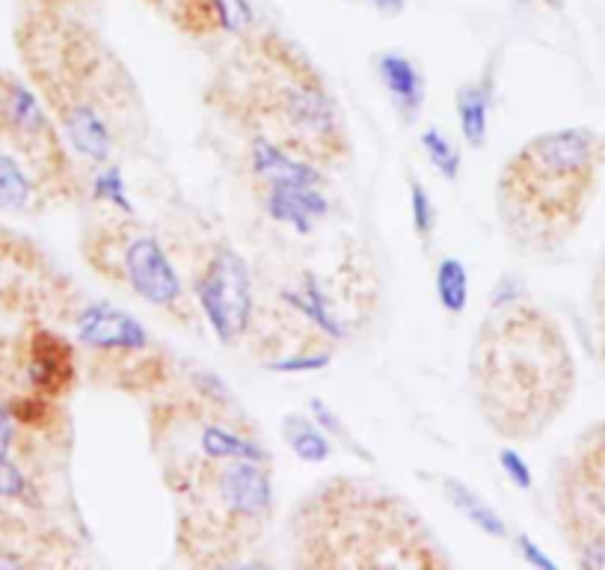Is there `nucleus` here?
<instances>
[{
	"label": "nucleus",
	"mask_w": 605,
	"mask_h": 570,
	"mask_svg": "<svg viewBox=\"0 0 605 570\" xmlns=\"http://www.w3.org/2000/svg\"><path fill=\"white\" fill-rule=\"evenodd\" d=\"M15 42L33 89L84 164H110L140 140L146 116L137 80L96 34L51 12H33Z\"/></svg>",
	"instance_id": "1"
},
{
	"label": "nucleus",
	"mask_w": 605,
	"mask_h": 570,
	"mask_svg": "<svg viewBox=\"0 0 605 570\" xmlns=\"http://www.w3.org/2000/svg\"><path fill=\"white\" fill-rule=\"evenodd\" d=\"M206 104L249 137H268L318 166H342L354 149L324 75L276 34L240 36L206 87Z\"/></svg>",
	"instance_id": "2"
},
{
	"label": "nucleus",
	"mask_w": 605,
	"mask_h": 570,
	"mask_svg": "<svg viewBox=\"0 0 605 570\" xmlns=\"http://www.w3.org/2000/svg\"><path fill=\"white\" fill-rule=\"evenodd\" d=\"M573 386V354L550 312L526 297L490 303L469 351V393L496 437H543L570 405Z\"/></svg>",
	"instance_id": "3"
},
{
	"label": "nucleus",
	"mask_w": 605,
	"mask_h": 570,
	"mask_svg": "<svg viewBox=\"0 0 605 570\" xmlns=\"http://www.w3.org/2000/svg\"><path fill=\"white\" fill-rule=\"evenodd\" d=\"M292 565L306 570H443L452 561L424 520L390 487L326 479L288 517Z\"/></svg>",
	"instance_id": "4"
},
{
	"label": "nucleus",
	"mask_w": 605,
	"mask_h": 570,
	"mask_svg": "<svg viewBox=\"0 0 605 570\" xmlns=\"http://www.w3.org/2000/svg\"><path fill=\"white\" fill-rule=\"evenodd\" d=\"M605 158L591 128H555L510 154L496 182V211L522 252L558 250L579 230Z\"/></svg>",
	"instance_id": "5"
},
{
	"label": "nucleus",
	"mask_w": 605,
	"mask_h": 570,
	"mask_svg": "<svg viewBox=\"0 0 605 570\" xmlns=\"http://www.w3.org/2000/svg\"><path fill=\"white\" fill-rule=\"evenodd\" d=\"M175 499V553L190 568H235L273 523V461H214L163 479Z\"/></svg>",
	"instance_id": "6"
},
{
	"label": "nucleus",
	"mask_w": 605,
	"mask_h": 570,
	"mask_svg": "<svg viewBox=\"0 0 605 570\" xmlns=\"http://www.w3.org/2000/svg\"><path fill=\"white\" fill-rule=\"evenodd\" d=\"M81 173L51 110L22 77L0 69V214L39 218L81 197Z\"/></svg>",
	"instance_id": "7"
},
{
	"label": "nucleus",
	"mask_w": 605,
	"mask_h": 570,
	"mask_svg": "<svg viewBox=\"0 0 605 570\" xmlns=\"http://www.w3.org/2000/svg\"><path fill=\"white\" fill-rule=\"evenodd\" d=\"M84 259L101 280L120 285L146 307L161 312L178 327H196L194 292L170 262L158 235L134 223L131 214L108 220L84 238Z\"/></svg>",
	"instance_id": "8"
},
{
	"label": "nucleus",
	"mask_w": 605,
	"mask_h": 570,
	"mask_svg": "<svg viewBox=\"0 0 605 570\" xmlns=\"http://www.w3.org/2000/svg\"><path fill=\"white\" fill-rule=\"evenodd\" d=\"M77 345L87 354L89 377L131 395H161L175 381V362L140 321L89 300L72 315Z\"/></svg>",
	"instance_id": "9"
},
{
	"label": "nucleus",
	"mask_w": 605,
	"mask_h": 570,
	"mask_svg": "<svg viewBox=\"0 0 605 570\" xmlns=\"http://www.w3.org/2000/svg\"><path fill=\"white\" fill-rule=\"evenodd\" d=\"M194 300L214 330L217 342L238 345L256 321L252 276L238 250L211 244L194 276Z\"/></svg>",
	"instance_id": "10"
},
{
	"label": "nucleus",
	"mask_w": 605,
	"mask_h": 570,
	"mask_svg": "<svg viewBox=\"0 0 605 570\" xmlns=\"http://www.w3.org/2000/svg\"><path fill=\"white\" fill-rule=\"evenodd\" d=\"M24 381L30 393L63 401L77 381L75 345L57 330H33L24 348Z\"/></svg>",
	"instance_id": "11"
},
{
	"label": "nucleus",
	"mask_w": 605,
	"mask_h": 570,
	"mask_svg": "<svg viewBox=\"0 0 605 570\" xmlns=\"http://www.w3.org/2000/svg\"><path fill=\"white\" fill-rule=\"evenodd\" d=\"M264 214L273 223L288 226L297 235L309 232L330 214V199L324 185H302V182H276V185L256 187Z\"/></svg>",
	"instance_id": "12"
},
{
	"label": "nucleus",
	"mask_w": 605,
	"mask_h": 570,
	"mask_svg": "<svg viewBox=\"0 0 605 570\" xmlns=\"http://www.w3.org/2000/svg\"><path fill=\"white\" fill-rule=\"evenodd\" d=\"M175 22L190 36H247L256 30L249 0H178Z\"/></svg>",
	"instance_id": "13"
},
{
	"label": "nucleus",
	"mask_w": 605,
	"mask_h": 570,
	"mask_svg": "<svg viewBox=\"0 0 605 570\" xmlns=\"http://www.w3.org/2000/svg\"><path fill=\"white\" fill-rule=\"evenodd\" d=\"M249 173L259 185L276 182H302V185H326V170L309 158L285 149L268 137H249Z\"/></svg>",
	"instance_id": "14"
},
{
	"label": "nucleus",
	"mask_w": 605,
	"mask_h": 570,
	"mask_svg": "<svg viewBox=\"0 0 605 570\" xmlns=\"http://www.w3.org/2000/svg\"><path fill=\"white\" fill-rule=\"evenodd\" d=\"M374 69H378L380 84L386 89L392 108L398 110L404 125H412L419 120L424 99H428V80H424L419 63L412 57L400 54V51H383L374 60Z\"/></svg>",
	"instance_id": "15"
},
{
	"label": "nucleus",
	"mask_w": 605,
	"mask_h": 570,
	"mask_svg": "<svg viewBox=\"0 0 605 570\" xmlns=\"http://www.w3.org/2000/svg\"><path fill=\"white\" fill-rule=\"evenodd\" d=\"M496 92V72L486 69L484 75L476 80H466L454 92V108H457V122L464 134L466 146L484 149L486 134H490V104Z\"/></svg>",
	"instance_id": "16"
},
{
	"label": "nucleus",
	"mask_w": 605,
	"mask_h": 570,
	"mask_svg": "<svg viewBox=\"0 0 605 570\" xmlns=\"http://www.w3.org/2000/svg\"><path fill=\"white\" fill-rule=\"evenodd\" d=\"M443 494L445 499L460 511V515L478 529V532H484L486 537H496V541H505L510 535L508 523H505V517L498 515L493 505L486 503L484 496L472 491L469 484L460 482V479H454V475H445L443 479Z\"/></svg>",
	"instance_id": "17"
},
{
	"label": "nucleus",
	"mask_w": 605,
	"mask_h": 570,
	"mask_svg": "<svg viewBox=\"0 0 605 570\" xmlns=\"http://www.w3.org/2000/svg\"><path fill=\"white\" fill-rule=\"evenodd\" d=\"M282 437H285V446L306 463H324L333 455V443L321 431V425L302 413L282 417Z\"/></svg>",
	"instance_id": "18"
},
{
	"label": "nucleus",
	"mask_w": 605,
	"mask_h": 570,
	"mask_svg": "<svg viewBox=\"0 0 605 570\" xmlns=\"http://www.w3.org/2000/svg\"><path fill=\"white\" fill-rule=\"evenodd\" d=\"M436 300L448 315H464L466 303H469V274H466L464 262L457 256H445L443 262L436 264Z\"/></svg>",
	"instance_id": "19"
},
{
	"label": "nucleus",
	"mask_w": 605,
	"mask_h": 570,
	"mask_svg": "<svg viewBox=\"0 0 605 570\" xmlns=\"http://www.w3.org/2000/svg\"><path fill=\"white\" fill-rule=\"evenodd\" d=\"M89 197L98 199V202H108L110 209L120 211V214H134V206H131L128 190H125L122 170L113 164V161L92 170V178H89Z\"/></svg>",
	"instance_id": "20"
},
{
	"label": "nucleus",
	"mask_w": 605,
	"mask_h": 570,
	"mask_svg": "<svg viewBox=\"0 0 605 570\" xmlns=\"http://www.w3.org/2000/svg\"><path fill=\"white\" fill-rule=\"evenodd\" d=\"M422 149L424 154H428V161L436 166V173H440L445 182H457L464 158H460V149L448 140V134H443L440 128H424Z\"/></svg>",
	"instance_id": "21"
},
{
	"label": "nucleus",
	"mask_w": 605,
	"mask_h": 570,
	"mask_svg": "<svg viewBox=\"0 0 605 570\" xmlns=\"http://www.w3.org/2000/svg\"><path fill=\"white\" fill-rule=\"evenodd\" d=\"M410 214H412V230L416 238L428 247L436 232V209H433L431 194L424 190L419 178H410Z\"/></svg>",
	"instance_id": "22"
},
{
	"label": "nucleus",
	"mask_w": 605,
	"mask_h": 570,
	"mask_svg": "<svg viewBox=\"0 0 605 570\" xmlns=\"http://www.w3.org/2000/svg\"><path fill=\"white\" fill-rule=\"evenodd\" d=\"M309 407H312V419H314V422H318V425H321V431H324L326 437L338 439V443H342L345 449L354 451V455H357V458H362V461H371V455H366V449L359 446L357 437H354V434L347 431L345 422L335 417L333 410H330V407H326L324 401H318V398H312V401H309Z\"/></svg>",
	"instance_id": "23"
},
{
	"label": "nucleus",
	"mask_w": 605,
	"mask_h": 570,
	"mask_svg": "<svg viewBox=\"0 0 605 570\" xmlns=\"http://www.w3.org/2000/svg\"><path fill=\"white\" fill-rule=\"evenodd\" d=\"M330 348H318V351H297L292 357H282V360L268 362L271 372H285V374H297V372H318V369H326L330 365Z\"/></svg>",
	"instance_id": "24"
},
{
	"label": "nucleus",
	"mask_w": 605,
	"mask_h": 570,
	"mask_svg": "<svg viewBox=\"0 0 605 570\" xmlns=\"http://www.w3.org/2000/svg\"><path fill=\"white\" fill-rule=\"evenodd\" d=\"M498 467H502V472L508 475L510 482L517 484L519 491H531L534 475H531V467L526 463V458H522L517 449H510V446L498 449Z\"/></svg>",
	"instance_id": "25"
},
{
	"label": "nucleus",
	"mask_w": 605,
	"mask_h": 570,
	"mask_svg": "<svg viewBox=\"0 0 605 570\" xmlns=\"http://www.w3.org/2000/svg\"><path fill=\"white\" fill-rule=\"evenodd\" d=\"M514 547H517V553L522 556V561L526 565H531V568H541V570H558V561L550 559L546 553H543L534 541H531L526 532H519L517 537H514Z\"/></svg>",
	"instance_id": "26"
},
{
	"label": "nucleus",
	"mask_w": 605,
	"mask_h": 570,
	"mask_svg": "<svg viewBox=\"0 0 605 570\" xmlns=\"http://www.w3.org/2000/svg\"><path fill=\"white\" fill-rule=\"evenodd\" d=\"M368 7H374L383 15H398L404 10V0H366Z\"/></svg>",
	"instance_id": "27"
}]
</instances>
